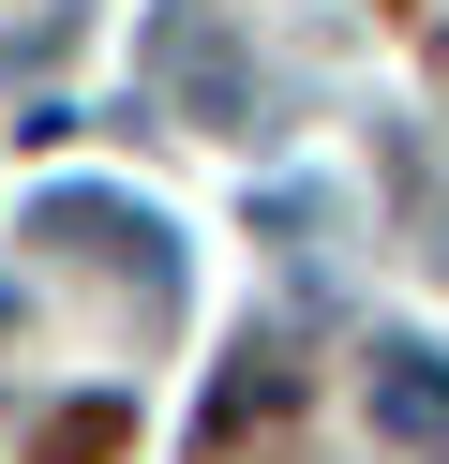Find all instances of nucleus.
Masks as SVG:
<instances>
[{
	"instance_id": "f257e3e1",
	"label": "nucleus",
	"mask_w": 449,
	"mask_h": 464,
	"mask_svg": "<svg viewBox=\"0 0 449 464\" xmlns=\"http://www.w3.org/2000/svg\"><path fill=\"white\" fill-rule=\"evenodd\" d=\"M375 434H389V450H449V374L419 360V344L375 360Z\"/></svg>"
}]
</instances>
